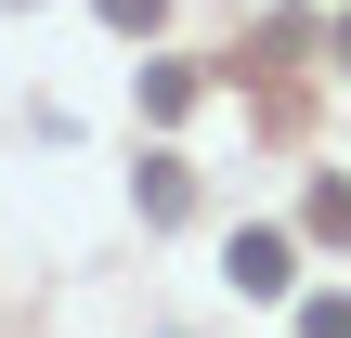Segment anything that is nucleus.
Instances as JSON below:
<instances>
[{
  "instance_id": "1",
  "label": "nucleus",
  "mask_w": 351,
  "mask_h": 338,
  "mask_svg": "<svg viewBox=\"0 0 351 338\" xmlns=\"http://www.w3.org/2000/svg\"><path fill=\"white\" fill-rule=\"evenodd\" d=\"M221 274H234V287H247V300H287V287H300V248H287V234H274V221H247V234H234V248H221Z\"/></svg>"
},
{
  "instance_id": "2",
  "label": "nucleus",
  "mask_w": 351,
  "mask_h": 338,
  "mask_svg": "<svg viewBox=\"0 0 351 338\" xmlns=\"http://www.w3.org/2000/svg\"><path fill=\"white\" fill-rule=\"evenodd\" d=\"M195 208V182H182V156H143V221H182Z\"/></svg>"
},
{
  "instance_id": "3",
  "label": "nucleus",
  "mask_w": 351,
  "mask_h": 338,
  "mask_svg": "<svg viewBox=\"0 0 351 338\" xmlns=\"http://www.w3.org/2000/svg\"><path fill=\"white\" fill-rule=\"evenodd\" d=\"M195 104V65H143V117H182Z\"/></svg>"
},
{
  "instance_id": "4",
  "label": "nucleus",
  "mask_w": 351,
  "mask_h": 338,
  "mask_svg": "<svg viewBox=\"0 0 351 338\" xmlns=\"http://www.w3.org/2000/svg\"><path fill=\"white\" fill-rule=\"evenodd\" d=\"M313 234H326V248H351V182H313Z\"/></svg>"
},
{
  "instance_id": "5",
  "label": "nucleus",
  "mask_w": 351,
  "mask_h": 338,
  "mask_svg": "<svg viewBox=\"0 0 351 338\" xmlns=\"http://www.w3.org/2000/svg\"><path fill=\"white\" fill-rule=\"evenodd\" d=\"M91 13H104V26H130V39H156V13H169V0H91Z\"/></svg>"
},
{
  "instance_id": "6",
  "label": "nucleus",
  "mask_w": 351,
  "mask_h": 338,
  "mask_svg": "<svg viewBox=\"0 0 351 338\" xmlns=\"http://www.w3.org/2000/svg\"><path fill=\"white\" fill-rule=\"evenodd\" d=\"M313 338H351V300H313Z\"/></svg>"
},
{
  "instance_id": "7",
  "label": "nucleus",
  "mask_w": 351,
  "mask_h": 338,
  "mask_svg": "<svg viewBox=\"0 0 351 338\" xmlns=\"http://www.w3.org/2000/svg\"><path fill=\"white\" fill-rule=\"evenodd\" d=\"M339 65H351V26H339Z\"/></svg>"
}]
</instances>
